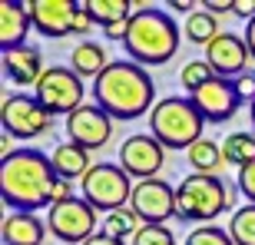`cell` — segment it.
Masks as SVG:
<instances>
[{
    "instance_id": "obj_12",
    "label": "cell",
    "mask_w": 255,
    "mask_h": 245,
    "mask_svg": "<svg viewBox=\"0 0 255 245\" xmlns=\"http://www.w3.org/2000/svg\"><path fill=\"white\" fill-rule=\"evenodd\" d=\"M66 139L83 149H103L113 139V116L103 113L96 103H83L73 116H66Z\"/></svg>"
},
{
    "instance_id": "obj_8",
    "label": "cell",
    "mask_w": 255,
    "mask_h": 245,
    "mask_svg": "<svg viewBox=\"0 0 255 245\" xmlns=\"http://www.w3.org/2000/svg\"><path fill=\"white\" fill-rule=\"evenodd\" d=\"M33 90H37L33 96L40 100V106L50 116H73L83 106V96H86L83 80L70 66H47Z\"/></svg>"
},
{
    "instance_id": "obj_23",
    "label": "cell",
    "mask_w": 255,
    "mask_h": 245,
    "mask_svg": "<svg viewBox=\"0 0 255 245\" xmlns=\"http://www.w3.org/2000/svg\"><path fill=\"white\" fill-rule=\"evenodd\" d=\"M222 156H226V166H249L255 162V132L252 129H236L222 139Z\"/></svg>"
},
{
    "instance_id": "obj_20",
    "label": "cell",
    "mask_w": 255,
    "mask_h": 245,
    "mask_svg": "<svg viewBox=\"0 0 255 245\" xmlns=\"http://www.w3.org/2000/svg\"><path fill=\"white\" fill-rule=\"evenodd\" d=\"M106 66H110V60H106V47H103V43H96V40H80V43L70 50V70H73L80 80H83V76L96 80Z\"/></svg>"
},
{
    "instance_id": "obj_4",
    "label": "cell",
    "mask_w": 255,
    "mask_h": 245,
    "mask_svg": "<svg viewBox=\"0 0 255 245\" xmlns=\"http://www.w3.org/2000/svg\"><path fill=\"white\" fill-rule=\"evenodd\" d=\"M202 129H206V120L192 106L189 96H166L149 113V132L172 152H189L199 139H206Z\"/></svg>"
},
{
    "instance_id": "obj_31",
    "label": "cell",
    "mask_w": 255,
    "mask_h": 245,
    "mask_svg": "<svg viewBox=\"0 0 255 245\" xmlns=\"http://www.w3.org/2000/svg\"><path fill=\"white\" fill-rule=\"evenodd\" d=\"M232 83H236V93H239V100L252 106V103H255V70L242 73L239 80H232Z\"/></svg>"
},
{
    "instance_id": "obj_32",
    "label": "cell",
    "mask_w": 255,
    "mask_h": 245,
    "mask_svg": "<svg viewBox=\"0 0 255 245\" xmlns=\"http://www.w3.org/2000/svg\"><path fill=\"white\" fill-rule=\"evenodd\" d=\"M93 27H96V23H93V17H90L86 3H80V10H76V20H73V33H76V37H86Z\"/></svg>"
},
{
    "instance_id": "obj_35",
    "label": "cell",
    "mask_w": 255,
    "mask_h": 245,
    "mask_svg": "<svg viewBox=\"0 0 255 245\" xmlns=\"http://www.w3.org/2000/svg\"><path fill=\"white\" fill-rule=\"evenodd\" d=\"M66 199H73V182L60 179L57 189H53V206H57V202H66Z\"/></svg>"
},
{
    "instance_id": "obj_7",
    "label": "cell",
    "mask_w": 255,
    "mask_h": 245,
    "mask_svg": "<svg viewBox=\"0 0 255 245\" xmlns=\"http://www.w3.org/2000/svg\"><path fill=\"white\" fill-rule=\"evenodd\" d=\"M0 122H3V132L13 139H40L53 129V116L30 93H3Z\"/></svg>"
},
{
    "instance_id": "obj_25",
    "label": "cell",
    "mask_w": 255,
    "mask_h": 245,
    "mask_svg": "<svg viewBox=\"0 0 255 245\" xmlns=\"http://www.w3.org/2000/svg\"><path fill=\"white\" fill-rule=\"evenodd\" d=\"M139 226H142V222L136 219V212H132L129 206L116 209V212H110V216H103V232H106V236H113V239H123V242H126V236H136Z\"/></svg>"
},
{
    "instance_id": "obj_11",
    "label": "cell",
    "mask_w": 255,
    "mask_h": 245,
    "mask_svg": "<svg viewBox=\"0 0 255 245\" xmlns=\"http://www.w3.org/2000/svg\"><path fill=\"white\" fill-rule=\"evenodd\" d=\"M129 209L142 226H166L176 216V189L166 179H146L132 186Z\"/></svg>"
},
{
    "instance_id": "obj_27",
    "label": "cell",
    "mask_w": 255,
    "mask_h": 245,
    "mask_svg": "<svg viewBox=\"0 0 255 245\" xmlns=\"http://www.w3.org/2000/svg\"><path fill=\"white\" fill-rule=\"evenodd\" d=\"M209 80H216V70H212L206 60H189V63L182 66V73H179V83L186 86V93H189V96L196 93V90H202Z\"/></svg>"
},
{
    "instance_id": "obj_22",
    "label": "cell",
    "mask_w": 255,
    "mask_h": 245,
    "mask_svg": "<svg viewBox=\"0 0 255 245\" xmlns=\"http://www.w3.org/2000/svg\"><path fill=\"white\" fill-rule=\"evenodd\" d=\"M182 33H186V40H189L192 47H202V50H206L209 43L222 33V27H219V17H216V13H209V10L199 3L196 13H192V17H186V30H182Z\"/></svg>"
},
{
    "instance_id": "obj_29",
    "label": "cell",
    "mask_w": 255,
    "mask_h": 245,
    "mask_svg": "<svg viewBox=\"0 0 255 245\" xmlns=\"http://www.w3.org/2000/svg\"><path fill=\"white\" fill-rule=\"evenodd\" d=\"M132 245H176L169 226H139V232L132 236Z\"/></svg>"
},
{
    "instance_id": "obj_34",
    "label": "cell",
    "mask_w": 255,
    "mask_h": 245,
    "mask_svg": "<svg viewBox=\"0 0 255 245\" xmlns=\"http://www.w3.org/2000/svg\"><path fill=\"white\" fill-rule=\"evenodd\" d=\"M232 13H236V17H246V23H249V20H255V0H236Z\"/></svg>"
},
{
    "instance_id": "obj_36",
    "label": "cell",
    "mask_w": 255,
    "mask_h": 245,
    "mask_svg": "<svg viewBox=\"0 0 255 245\" xmlns=\"http://www.w3.org/2000/svg\"><path fill=\"white\" fill-rule=\"evenodd\" d=\"M83 245H126L123 239H113V236H106V232H96L93 239H86Z\"/></svg>"
},
{
    "instance_id": "obj_33",
    "label": "cell",
    "mask_w": 255,
    "mask_h": 245,
    "mask_svg": "<svg viewBox=\"0 0 255 245\" xmlns=\"http://www.w3.org/2000/svg\"><path fill=\"white\" fill-rule=\"evenodd\" d=\"M202 7H206L209 13H216V17H222V13H232V7H236V0H206Z\"/></svg>"
},
{
    "instance_id": "obj_10",
    "label": "cell",
    "mask_w": 255,
    "mask_h": 245,
    "mask_svg": "<svg viewBox=\"0 0 255 245\" xmlns=\"http://www.w3.org/2000/svg\"><path fill=\"white\" fill-rule=\"evenodd\" d=\"M120 166L129 172V179H156L166 166V146L152 132H132L120 146Z\"/></svg>"
},
{
    "instance_id": "obj_37",
    "label": "cell",
    "mask_w": 255,
    "mask_h": 245,
    "mask_svg": "<svg viewBox=\"0 0 255 245\" xmlns=\"http://www.w3.org/2000/svg\"><path fill=\"white\" fill-rule=\"evenodd\" d=\"M242 37H246L249 53H252V60H255V20H249V23H246V33H242Z\"/></svg>"
},
{
    "instance_id": "obj_5",
    "label": "cell",
    "mask_w": 255,
    "mask_h": 245,
    "mask_svg": "<svg viewBox=\"0 0 255 245\" xmlns=\"http://www.w3.org/2000/svg\"><path fill=\"white\" fill-rule=\"evenodd\" d=\"M226 209H232V189L222 176L189 172L176 186V219L179 222L212 226V219H219Z\"/></svg>"
},
{
    "instance_id": "obj_9",
    "label": "cell",
    "mask_w": 255,
    "mask_h": 245,
    "mask_svg": "<svg viewBox=\"0 0 255 245\" xmlns=\"http://www.w3.org/2000/svg\"><path fill=\"white\" fill-rule=\"evenodd\" d=\"M47 229L50 236L60 239L63 245H83L86 239H93L96 232V209L86 202L83 196H73L66 202L47 209Z\"/></svg>"
},
{
    "instance_id": "obj_39",
    "label": "cell",
    "mask_w": 255,
    "mask_h": 245,
    "mask_svg": "<svg viewBox=\"0 0 255 245\" xmlns=\"http://www.w3.org/2000/svg\"><path fill=\"white\" fill-rule=\"evenodd\" d=\"M249 122H252V132H255V103L249 106Z\"/></svg>"
},
{
    "instance_id": "obj_14",
    "label": "cell",
    "mask_w": 255,
    "mask_h": 245,
    "mask_svg": "<svg viewBox=\"0 0 255 245\" xmlns=\"http://www.w3.org/2000/svg\"><path fill=\"white\" fill-rule=\"evenodd\" d=\"M249 60H252V53H249L246 37L229 33V30H222V33L206 47V63L212 66L216 76H222V80H239L242 73H249Z\"/></svg>"
},
{
    "instance_id": "obj_21",
    "label": "cell",
    "mask_w": 255,
    "mask_h": 245,
    "mask_svg": "<svg viewBox=\"0 0 255 245\" xmlns=\"http://www.w3.org/2000/svg\"><path fill=\"white\" fill-rule=\"evenodd\" d=\"M86 10L100 30L120 27V23H129L132 17V3L129 0H86Z\"/></svg>"
},
{
    "instance_id": "obj_1",
    "label": "cell",
    "mask_w": 255,
    "mask_h": 245,
    "mask_svg": "<svg viewBox=\"0 0 255 245\" xmlns=\"http://www.w3.org/2000/svg\"><path fill=\"white\" fill-rule=\"evenodd\" d=\"M93 103L113 116V122H132L149 116L159 100L146 66L132 60H110V66L93 80Z\"/></svg>"
},
{
    "instance_id": "obj_17",
    "label": "cell",
    "mask_w": 255,
    "mask_h": 245,
    "mask_svg": "<svg viewBox=\"0 0 255 245\" xmlns=\"http://www.w3.org/2000/svg\"><path fill=\"white\" fill-rule=\"evenodd\" d=\"M33 27L30 23V7L27 3H17V0H3L0 3V47L3 53L17 47H27V30Z\"/></svg>"
},
{
    "instance_id": "obj_30",
    "label": "cell",
    "mask_w": 255,
    "mask_h": 245,
    "mask_svg": "<svg viewBox=\"0 0 255 245\" xmlns=\"http://www.w3.org/2000/svg\"><path fill=\"white\" fill-rule=\"evenodd\" d=\"M236 186H239V192L249 199V206H255V162H249V166H242V169L236 172Z\"/></svg>"
},
{
    "instance_id": "obj_3",
    "label": "cell",
    "mask_w": 255,
    "mask_h": 245,
    "mask_svg": "<svg viewBox=\"0 0 255 245\" xmlns=\"http://www.w3.org/2000/svg\"><path fill=\"white\" fill-rule=\"evenodd\" d=\"M179 23L162 7H136L129 23H126L123 50L129 53L132 63L139 66H166L179 53Z\"/></svg>"
},
{
    "instance_id": "obj_26",
    "label": "cell",
    "mask_w": 255,
    "mask_h": 245,
    "mask_svg": "<svg viewBox=\"0 0 255 245\" xmlns=\"http://www.w3.org/2000/svg\"><path fill=\"white\" fill-rule=\"evenodd\" d=\"M229 236L236 245H255V206H242L229 219Z\"/></svg>"
},
{
    "instance_id": "obj_18",
    "label": "cell",
    "mask_w": 255,
    "mask_h": 245,
    "mask_svg": "<svg viewBox=\"0 0 255 245\" xmlns=\"http://www.w3.org/2000/svg\"><path fill=\"white\" fill-rule=\"evenodd\" d=\"M3 76L13 80L17 86H37L40 76H43V57H40L37 47H17L3 53Z\"/></svg>"
},
{
    "instance_id": "obj_38",
    "label": "cell",
    "mask_w": 255,
    "mask_h": 245,
    "mask_svg": "<svg viewBox=\"0 0 255 245\" xmlns=\"http://www.w3.org/2000/svg\"><path fill=\"white\" fill-rule=\"evenodd\" d=\"M103 37H106V40H120V43H123V37H126V23H120V27H110V30H103Z\"/></svg>"
},
{
    "instance_id": "obj_13",
    "label": "cell",
    "mask_w": 255,
    "mask_h": 245,
    "mask_svg": "<svg viewBox=\"0 0 255 245\" xmlns=\"http://www.w3.org/2000/svg\"><path fill=\"white\" fill-rule=\"evenodd\" d=\"M189 100H192V106H196L199 113H202V120L212 122V126L229 122L239 113V106H242V100H239V93H236V83H232V80H222V76L209 80V83L202 86V90H196Z\"/></svg>"
},
{
    "instance_id": "obj_19",
    "label": "cell",
    "mask_w": 255,
    "mask_h": 245,
    "mask_svg": "<svg viewBox=\"0 0 255 245\" xmlns=\"http://www.w3.org/2000/svg\"><path fill=\"white\" fill-rule=\"evenodd\" d=\"M50 162H53V172H57L60 179H66V182H73V179L83 182V176L96 166L93 152L83 149V146H76V142H70V139L60 142L57 149L50 152Z\"/></svg>"
},
{
    "instance_id": "obj_16",
    "label": "cell",
    "mask_w": 255,
    "mask_h": 245,
    "mask_svg": "<svg viewBox=\"0 0 255 245\" xmlns=\"http://www.w3.org/2000/svg\"><path fill=\"white\" fill-rule=\"evenodd\" d=\"M47 232V222H40L37 212H10L0 226L3 245H43Z\"/></svg>"
},
{
    "instance_id": "obj_6",
    "label": "cell",
    "mask_w": 255,
    "mask_h": 245,
    "mask_svg": "<svg viewBox=\"0 0 255 245\" xmlns=\"http://www.w3.org/2000/svg\"><path fill=\"white\" fill-rule=\"evenodd\" d=\"M80 196L96 209V212H116L126 209L132 199V179L120 162H96L80 182Z\"/></svg>"
},
{
    "instance_id": "obj_28",
    "label": "cell",
    "mask_w": 255,
    "mask_h": 245,
    "mask_svg": "<svg viewBox=\"0 0 255 245\" xmlns=\"http://www.w3.org/2000/svg\"><path fill=\"white\" fill-rule=\"evenodd\" d=\"M182 245H236V242L229 236V229L222 226H196Z\"/></svg>"
},
{
    "instance_id": "obj_24",
    "label": "cell",
    "mask_w": 255,
    "mask_h": 245,
    "mask_svg": "<svg viewBox=\"0 0 255 245\" xmlns=\"http://www.w3.org/2000/svg\"><path fill=\"white\" fill-rule=\"evenodd\" d=\"M186 159H189L192 172H202V176H219L222 162H226V156H222V142L199 139L196 146L186 152Z\"/></svg>"
},
{
    "instance_id": "obj_2",
    "label": "cell",
    "mask_w": 255,
    "mask_h": 245,
    "mask_svg": "<svg viewBox=\"0 0 255 245\" xmlns=\"http://www.w3.org/2000/svg\"><path fill=\"white\" fill-rule=\"evenodd\" d=\"M60 176L53 172L50 156H43L33 146H23L13 156L0 159V196L3 206L13 212H37L43 206H53V189Z\"/></svg>"
},
{
    "instance_id": "obj_15",
    "label": "cell",
    "mask_w": 255,
    "mask_h": 245,
    "mask_svg": "<svg viewBox=\"0 0 255 245\" xmlns=\"http://www.w3.org/2000/svg\"><path fill=\"white\" fill-rule=\"evenodd\" d=\"M30 23L40 37L47 40H63L73 33V20L80 3L76 0H30Z\"/></svg>"
}]
</instances>
